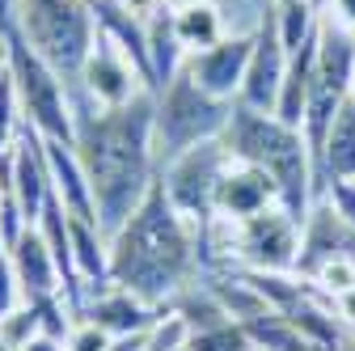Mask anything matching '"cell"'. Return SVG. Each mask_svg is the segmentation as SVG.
Wrapping results in <instances>:
<instances>
[{"label":"cell","instance_id":"8d00e7d4","mask_svg":"<svg viewBox=\"0 0 355 351\" xmlns=\"http://www.w3.org/2000/svg\"><path fill=\"white\" fill-rule=\"evenodd\" d=\"M313 5H318V9H322V5H326V0H313Z\"/></svg>","mask_w":355,"mask_h":351},{"label":"cell","instance_id":"e575fe53","mask_svg":"<svg viewBox=\"0 0 355 351\" xmlns=\"http://www.w3.org/2000/svg\"><path fill=\"white\" fill-rule=\"evenodd\" d=\"M271 5H275V9H284V5H300V0H271Z\"/></svg>","mask_w":355,"mask_h":351},{"label":"cell","instance_id":"d6986e66","mask_svg":"<svg viewBox=\"0 0 355 351\" xmlns=\"http://www.w3.org/2000/svg\"><path fill=\"white\" fill-rule=\"evenodd\" d=\"M169 13H173V34H178L187 55H199V51L216 47V42L229 34L225 9H220L216 0H169Z\"/></svg>","mask_w":355,"mask_h":351},{"label":"cell","instance_id":"5bb4252c","mask_svg":"<svg viewBox=\"0 0 355 351\" xmlns=\"http://www.w3.org/2000/svg\"><path fill=\"white\" fill-rule=\"evenodd\" d=\"M330 258H355V229L343 221V216L318 199L309 207L304 225H300V258H296V275L309 280L318 267H326Z\"/></svg>","mask_w":355,"mask_h":351},{"label":"cell","instance_id":"4fadbf2b","mask_svg":"<svg viewBox=\"0 0 355 351\" xmlns=\"http://www.w3.org/2000/svg\"><path fill=\"white\" fill-rule=\"evenodd\" d=\"M271 207H284L279 203V187L266 169L250 165V161H229L225 178L216 187V216L220 221H250V216H262Z\"/></svg>","mask_w":355,"mask_h":351},{"label":"cell","instance_id":"484cf974","mask_svg":"<svg viewBox=\"0 0 355 351\" xmlns=\"http://www.w3.org/2000/svg\"><path fill=\"white\" fill-rule=\"evenodd\" d=\"M114 343H119V339H114L110 330H102L98 322H89V318H76L72 330H68V339H64L68 351H110Z\"/></svg>","mask_w":355,"mask_h":351},{"label":"cell","instance_id":"52a82bcc","mask_svg":"<svg viewBox=\"0 0 355 351\" xmlns=\"http://www.w3.org/2000/svg\"><path fill=\"white\" fill-rule=\"evenodd\" d=\"M233 153L225 140H207V144H195L187 153H178L173 161L161 165L157 182L165 191V199L187 216L195 229H203L207 221H216V187L225 178Z\"/></svg>","mask_w":355,"mask_h":351},{"label":"cell","instance_id":"30bf717a","mask_svg":"<svg viewBox=\"0 0 355 351\" xmlns=\"http://www.w3.org/2000/svg\"><path fill=\"white\" fill-rule=\"evenodd\" d=\"M288 60H292V51L279 38V22H275V5H271V13L254 30V51H250V68H245L237 102L250 106V110L271 114L275 98H279V85H284V72H288Z\"/></svg>","mask_w":355,"mask_h":351},{"label":"cell","instance_id":"7402d4cb","mask_svg":"<svg viewBox=\"0 0 355 351\" xmlns=\"http://www.w3.org/2000/svg\"><path fill=\"white\" fill-rule=\"evenodd\" d=\"M304 284L313 288L318 296H326L330 305L343 300V296H351L355 292V258H330L326 267H318Z\"/></svg>","mask_w":355,"mask_h":351},{"label":"cell","instance_id":"603a6c76","mask_svg":"<svg viewBox=\"0 0 355 351\" xmlns=\"http://www.w3.org/2000/svg\"><path fill=\"white\" fill-rule=\"evenodd\" d=\"M26 114H21V98H17V85L9 76V68L0 72V157H9L17 131H21Z\"/></svg>","mask_w":355,"mask_h":351},{"label":"cell","instance_id":"6da1fadb","mask_svg":"<svg viewBox=\"0 0 355 351\" xmlns=\"http://www.w3.org/2000/svg\"><path fill=\"white\" fill-rule=\"evenodd\" d=\"M68 94H72V119H76V153L89 173V187H94L98 225L106 237H114L148 199L161 173L157 148H153L157 94H144L119 110H102L76 85H68Z\"/></svg>","mask_w":355,"mask_h":351},{"label":"cell","instance_id":"4dcf8cb0","mask_svg":"<svg viewBox=\"0 0 355 351\" xmlns=\"http://www.w3.org/2000/svg\"><path fill=\"white\" fill-rule=\"evenodd\" d=\"M21 351H68V347H64V339H55V334H42V330H38V334H34V339H30Z\"/></svg>","mask_w":355,"mask_h":351},{"label":"cell","instance_id":"83f0119b","mask_svg":"<svg viewBox=\"0 0 355 351\" xmlns=\"http://www.w3.org/2000/svg\"><path fill=\"white\" fill-rule=\"evenodd\" d=\"M322 199L343 216V221L355 229V182H330L326 191H322Z\"/></svg>","mask_w":355,"mask_h":351},{"label":"cell","instance_id":"4316f807","mask_svg":"<svg viewBox=\"0 0 355 351\" xmlns=\"http://www.w3.org/2000/svg\"><path fill=\"white\" fill-rule=\"evenodd\" d=\"M21 305H26V292H21V280H17L13 262H9V250H5L0 254V318L17 314Z\"/></svg>","mask_w":355,"mask_h":351},{"label":"cell","instance_id":"d6a6232c","mask_svg":"<svg viewBox=\"0 0 355 351\" xmlns=\"http://www.w3.org/2000/svg\"><path fill=\"white\" fill-rule=\"evenodd\" d=\"M9 68V34H0V72Z\"/></svg>","mask_w":355,"mask_h":351},{"label":"cell","instance_id":"8992f818","mask_svg":"<svg viewBox=\"0 0 355 351\" xmlns=\"http://www.w3.org/2000/svg\"><path fill=\"white\" fill-rule=\"evenodd\" d=\"M9 76L17 85L21 114H26V123L38 131V136L76 144V119H72L68 80L42 60L17 30H9Z\"/></svg>","mask_w":355,"mask_h":351},{"label":"cell","instance_id":"ffe728a7","mask_svg":"<svg viewBox=\"0 0 355 351\" xmlns=\"http://www.w3.org/2000/svg\"><path fill=\"white\" fill-rule=\"evenodd\" d=\"M313 178H318V199L330 182H355V106L351 102L334 114V123L326 131Z\"/></svg>","mask_w":355,"mask_h":351},{"label":"cell","instance_id":"7c38bea8","mask_svg":"<svg viewBox=\"0 0 355 351\" xmlns=\"http://www.w3.org/2000/svg\"><path fill=\"white\" fill-rule=\"evenodd\" d=\"M250 51H254V34H225L216 47H207L199 55H187L182 72L203 94H211L220 102H237L245 68H250Z\"/></svg>","mask_w":355,"mask_h":351},{"label":"cell","instance_id":"cb8c5ba5","mask_svg":"<svg viewBox=\"0 0 355 351\" xmlns=\"http://www.w3.org/2000/svg\"><path fill=\"white\" fill-rule=\"evenodd\" d=\"M187 351H254V343L245 339V330L237 322H220V326L195 330Z\"/></svg>","mask_w":355,"mask_h":351},{"label":"cell","instance_id":"8fae6325","mask_svg":"<svg viewBox=\"0 0 355 351\" xmlns=\"http://www.w3.org/2000/svg\"><path fill=\"white\" fill-rule=\"evenodd\" d=\"M5 173H9V195L17 199L26 225H38L42 207H47V199L55 191H51L47 148H42V136L30 123H21V131H17V140H13V148L5 157Z\"/></svg>","mask_w":355,"mask_h":351},{"label":"cell","instance_id":"7a4b0ae2","mask_svg":"<svg viewBox=\"0 0 355 351\" xmlns=\"http://www.w3.org/2000/svg\"><path fill=\"white\" fill-rule=\"evenodd\" d=\"M199 229L165 199L157 182L136 216L110 237V284L165 314L199 280Z\"/></svg>","mask_w":355,"mask_h":351},{"label":"cell","instance_id":"44dd1931","mask_svg":"<svg viewBox=\"0 0 355 351\" xmlns=\"http://www.w3.org/2000/svg\"><path fill=\"white\" fill-rule=\"evenodd\" d=\"M241 330H245V339H250L254 347H262V351H322L313 339H309L288 314H279V309H266V314L241 322Z\"/></svg>","mask_w":355,"mask_h":351},{"label":"cell","instance_id":"f1b7e54d","mask_svg":"<svg viewBox=\"0 0 355 351\" xmlns=\"http://www.w3.org/2000/svg\"><path fill=\"white\" fill-rule=\"evenodd\" d=\"M322 13H326L330 22H338L343 30H351V34H355V0H326Z\"/></svg>","mask_w":355,"mask_h":351},{"label":"cell","instance_id":"2e32d148","mask_svg":"<svg viewBox=\"0 0 355 351\" xmlns=\"http://www.w3.org/2000/svg\"><path fill=\"white\" fill-rule=\"evenodd\" d=\"M80 318L98 322V326H102V330H110L114 339H131V334H144V330L153 326L157 309H148L144 300H136L131 292H123L119 284H106V288L85 292Z\"/></svg>","mask_w":355,"mask_h":351},{"label":"cell","instance_id":"836d02e7","mask_svg":"<svg viewBox=\"0 0 355 351\" xmlns=\"http://www.w3.org/2000/svg\"><path fill=\"white\" fill-rule=\"evenodd\" d=\"M5 195H9V173H5V157H0V203H5Z\"/></svg>","mask_w":355,"mask_h":351},{"label":"cell","instance_id":"277c9868","mask_svg":"<svg viewBox=\"0 0 355 351\" xmlns=\"http://www.w3.org/2000/svg\"><path fill=\"white\" fill-rule=\"evenodd\" d=\"M17 34L72 85L94 51L98 26L89 0H17Z\"/></svg>","mask_w":355,"mask_h":351},{"label":"cell","instance_id":"f546056e","mask_svg":"<svg viewBox=\"0 0 355 351\" xmlns=\"http://www.w3.org/2000/svg\"><path fill=\"white\" fill-rule=\"evenodd\" d=\"M119 5H123L127 13H136L140 22H148V17H153V13H157L161 5H165V0H119Z\"/></svg>","mask_w":355,"mask_h":351},{"label":"cell","instance_id":"9c48e42d","mask_svg":"<svg viewBox=\"0 0 355 351\" xmlns=\"http://www.w3.org/2000/svg\"><path fill=\"white\" fill-rule=\"evenodd\" d=\"M72 85L89 102H98L102 110H119V106H131L136 98L153 94L148 80L140 76V68L102 34L94 38V51H89V60H85V68H80V76Z\"/></svg>","mask_w":355,"mask_h":351},{"label":"cell","instance_id":"9a60e30c","mask_svg":"<svg viewBox=\"0 0 355 351\" xmlns=\"http://www.w3.org/2000/svg\"><path fill=\"white\" fill-rule=\"evenodd\" d=\"M42 148H47V169H51V191L64 203L68 216H80V221H98V203H94V187H89V173L80 165L76 144L64 140H47L42 136Z\"/></svg>","mask_w":355,"mask_h":351},{"label":"cell","instance_id":"5b68a950","mask_svg":"<svg viewBox=\"0 0 355 351\" xmlns=\"http://www.w3.org/2000/svg\"><path fill=\"white\" fill-rule=\"evenodd\" d=\"M233 119V102H220L203 94L199 85L178 72L165 89L157 94V114H153V148H157V169L173 161L178 153H187L195 144L220 140Z\"/></svg>","mask_w":355,"mask_h":351},{"label":"cell","instance_id":"d590c367","mask_svg":"<svg viewBox=\"0 0 355 351\" xmlns=\"http://www.w3.org/2000/svg\"><path fill=\"white\" fill-rule=\"evenodd\" d=\"M347 102H351V106H355V76H351V94H347Z\"/></svg>","mask_w":355,"mask_h":351},{"label":"cell","instance_id":"ac0fdd59","mask_svg":"<svg viewBox=\"0 0 355 351\" xmlns=\"http://www.w3.org/2000/svg\"><path fill=\"white\" fill-rule=\"evenodd\" d=\"M68 233H72V271H76L80 292L106 288L110 284V237L102 233V225L68 216Z\"/></svg>","mask_w":355,"mask_h":351},{"label":"cell","instance_id":"1f68e13d","mask_svg":"<svg viewBox=\"0 0 355 351\" xmlns=\"http://www.w3.org/2000/svg\"><path fill=\"white\" fill-rule=\"evenodd\" d=\"M17 30V0H0V34Z\"/></svg>","mask_w":355,"mask_h":351},{"label":"cell","instance_id":"3957f363","mask_svg":"<svg viewBox=\"0 0 355 351\" xmlns=\"http://www.w3.org/2000/svg\"><path fill=\"white\" fill-rule=\"evenodd\" d=\"M220 140L229 144V153L237 161H250V165L271 173L279 187L284 212L304 225L309 207L318 203V178H313V157H309V144L300 131L279 123L275 114H262V110L233 102V119Z\"/></svg>","mask_w":355,"mask_h":351},{"label":"cell","instance_id":"d4e9b609","mask_svg":"<svg viewBox=\"0 0 355 351\" xmlns=\"http://www.w3.org/2000/svg\"><path fill=\"white\" fill-rule=\"evenodd\" d=\"M38 330H42V322H38V314H34V305H21L17 314L0 318V343L13 347V351H21V347H26Z\"/></svg>","mask_w":355,"mask_h":351},{"label":"cell","instance_id":"ba28073f","mask_svg":"<svg viewBox=\"0 0 355 351\" xmlns=\"http://www.w3.org/2000/svg\"><path fill=\"white\" fill-rule=\"evenodd\" d=\"M300 258V221L284 207H271L250 221H229V271H271L296 275Z\"/></svg>","mask_w":355,"mask_h":351},{"label":"cell","instance_id":"e0dca14e","mask_svg":"<svg viewBox=\"0 0 355 351\" xmlns=\"http://www.w3.org/2000/svg\"><path fill=\"white\" fill-rule=\"evenodd\" d=\"M9 262L21 280L26 300H42V296H64V275H60V262L51 254V246L42 241V233L30 225L13 246H9Z\"/></svg>","mask_w":355,"mask_h":351}]
</instances>
